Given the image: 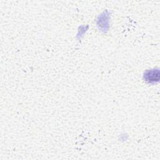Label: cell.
Wrapping results in <instances>:
<instances>
[{"label":"cell","instance_id":"1","mask_svg":"<svg viewBox=\"0 0 160 160\" xmlns=\"http://www.w3.org/2000/svg\"><path fill=\"white\" fill-rule=\"evenodd\" d=\"M159 71L158 70H152L149 71L146 74V79L147 81H158L159 79Z\"/></svg>","mask_w":160,"mask_h":160}]
</instances>
